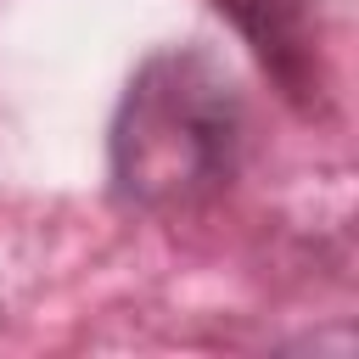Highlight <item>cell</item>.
<instances>
[{
    "label": "cell",
    "instance_id": "6da1fadb",
    "mask_svg": "<svg viewBox=\"0 0 359 359\" xmlns=\"http://www.w3.org/2000/svg\"><path fill=\"white\" fill-rule=\"evenodd\" d=\"M247 151V101L202 45L146 56L112 112L107 174L135 213H191L230 191Z\"/></svg>",
    "mask_w": 359,
    "mask_h": 359
},
{
    "label": "cell",
    "instance_id": "7a4b0ae2",
    "mask_svg": "<svg viewBox=\"0 0 359 359\" xmlns=\"http://www.w3.org/2000/svg\"><path fill=\"white\" fill-rule=\"evenodd\" d=\"M213 11L247 39L264 79L303 118L331 112V67H325V22L320 0H213Z\"/></svg>",
    "mask_w": 359,
    "mask_h": 359
}]
</instances>
